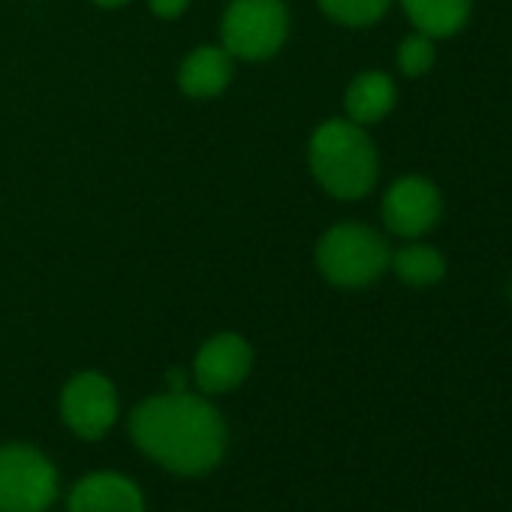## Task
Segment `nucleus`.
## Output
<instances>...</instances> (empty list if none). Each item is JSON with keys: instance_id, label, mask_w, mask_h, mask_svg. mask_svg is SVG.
<instances>
[{"instance_id": "obj_2", "label": "nucleus", "mask_w": 512, "mask_h": 512, "mask_svg": "<svg viewBox=\"0 0 512 512\" xmlns=\"http://www.w3.org/2000/svg\"><path fill=\"white\" fill-rule=\"evenodd\" d=\"M311 172L335 199H362L377 181V148L362 124L332 118L311 136Z\"/></svg>"}, {"instance_id": "obj_3", "label": "nucleus", "mask_w": 512, "mask_h": 512, "mask_svg": "<svg viewBox=\"0 0 512 512\" xmlns=\"http://www.w3.org/2000/svg\"><path fill=\"white\" fill-rule=\"evenodd\" d=\"M386 238L365 223H338L317 244V269L335 287H368L389 269Z\"/></svg>"}, {"instance_id": "obj_8", "label": "nucleus", "mask_w": 512, "mask_h": 512, "mask_svg": "<svg viewBox=\"0 0 512 512\" xmlns=\"http://www.w3.org/2000/svg\"><path fill=\"white\" fill-rule=\"evenodd\" d=\"M250 371V347L238 335H214L196 356L193 377L202 392H229Z\"/></svg>"}, {"instance_id": "obj_7", "label": "nucleus", "mask_w": 512, "mask_h": 512, "mask_svg": "<svg viewBox=\"0 0 512 512\" xmlns=\"http://www.w3.org/2000/svg\"><path fill=\"white\" fill-rule=\"evenodd\" d=\"M61 410L67 425L85 437V440H97L103 437L115 416H118V398H115V386L103 377V374H79L67 383L64 398H61Z\"/></svg>"}, {"instance_id": "obj_15", "label": "nucleus", "mask_w": 512, "mask_h": 512, "mask_svg": "<svg viewBox=\"0 0 512 512\" xmlns=\"http://www.w3.org/2000/svg\"><path fill=\"white\" fill-rule=\"evenodd\" d=\"M398 67L404 76L416 79L425 76L434 67V43L425 34H413L398 46Z\"/></svg>"}, {"instance_id": "obj_19", "label": "nucleus", "mask_w": 512, "mask_h": 512, "mask_svg": "<svg viewBox=\"0 0 512 512\" xmlns=\"http://www.w3.org/2000/svg\"><path fill=\"white\" fill-rule=\"evenodd\" d=\"M509 299H512V284H509Z\"/></svg>"}, {"instance_id": "obj_6", "label": "nucleus", "mask_w": 512, "mask_h": 512, "mask_svg": "<svg viewBox=\"0 0 512 512\" xmlns=\"http://www.w3.org/2000/svg\"><path fill=\"white\" fill-rule=\"evenodd\" d=\"M440 211V190L422 175L398 178L383 196V223L401 238H419L431 232L440 220Z\"/></svg>"}, {"instance_id": "obj_14", "label": "nucleus", "mask_w": 512, "mask_h": 512, "mask_svg": "<svg viewBox=\"0 0 512 512\" xmlns=\"http://www.w3.org/2000/svg\"><path fill=\"white\" fill-rule=\"evenodd\" d=\"M323 7V13L341 25H350V28H365V25H374L377 19L386 16L392 0H317Z\"/></svg>"}, {"instance_id": "obj_9", "label": "nucleus", "mask_w": 512, "mask_h": 512, "mask_svg": "<svg viewBox=\"0 0 512 512\" xmlns=\"http://www.w3.org/2000/svg\"><path fill=\"white\" fill-rule=\"evenodd\" d=\"M139 488L115 473H91L70 494V512H142Z\"/></svg>"}, {"instance_id": "obj_10", "label": "nucleus", "mask_w": 512, "mask_h": 512, "mask_svg": "<svg viewBox=\"0 0 512 512\" xmlns=\"http://www.w3.org/2000/svg\"><path fill=\"white\" fill-rule=\"evenodd\" d=\"M232 79V55L223 46H199L193 49L178 73V85L193 100L217 97Z\"/></svg>"}, {"instance_id": "obj_13", "label": "nucleus", "mask_w": 512, "mask_h": 512, "mask_svg": "<svg viewBox=\"0 0 512 512\" xmlns=\"http://www.w3.org/2000/svg\"><path fill=\"white\" fill-rule=\"evenodd\" d=\"M389 266L410 287H431V284H437L446 275L443 253L428 247V244H407V247H401L389 260Z\"/></svg>"}, {"instance_id": "obj_16", "label": "nucleus", "mask_w": 512, "mask_h": 512, "mask_svg": "<svg viewBox=\"0 0 512 512\" xmlns=\"http://www.w3.org/2000/svg\"><path fill=\"white\" fill-rule=\"evenodd\" d=\"M148 4H151L154 16H160V19H178L187 10L190 0H148Z\"/></svg>"}, {"instance_id": "obj_11", "label": "nucleus", "mask_w": 512, "mask_h": 512, "mask_svg": "<svg viewBox=\"0 0 512 512\" xmlns=\"http://www.w3.org/2000/svg\"><path fill=\"white\" fill-rule=\"evenodd\" d=\"M347 118L356 124H377L380 118H386L395 106V82L380 73V70H368L359 73L350 88H347Z\"/></svg>"}, {"instance_id": "obj_5", "label": "nucleus", "mask_w": 512, "mask_h": 512, "mask_svg": "<svg viewBox=\"0 0 512 512\" xmlns=\"http://www.w3.org/2000/svg\"><path fill=\"white\" fill-rule=\"evenodd\" d=\"M58 491L55 467L31 446L0 449V512H43Z\"/></svg>"}, {"instance_id": "obj_18", "label": "nucleus", "mask_w": 512, "mask_h": 512, "mask_svg": "<svg viewBox=\"0 0 512 512\" xmlns=\"http://www.w3.org/2000/svg\"><path fill=\"white\" fill-rule=\"evenodd\" d=\"M94 4H100V7H106V10H115V7L130 4V0H94Z\"/></svg>"}, {"instance_id": "obj_4", "label": "nucleus", "mask_w": 512, "mask_h": 512, "mask_svg": "<svg viewBox=\"0 0 512 512\" xmlns=\"http://www.w3.org/2000/svg\"><path fill=\"white\" fill-rule=\"evenodd\" d=\"M290 16L284 0H232L223 13L220 37L232 58L266 61L287 40Z\"/></svg>"}, {"instance_id": "obj_12", "label": "nucleus", "mask_w": 512, "mask_h": 512, "mask_svg": "<svg viewBox=\"0 0 512 512\" xmlns=\"http://www.w3.org/2000/svg\"><path fill=\"white\" fill-rule=\"evenodd\" d=\"M413 28L431 40L458 34L470 19V0H401Z\"/></svg>"}, {"instance_id": "obj_17", "label": "nucleus", "mask_w": 512, "mask_h": 512, "mask_svg": "<svg viewBox=\"0 0 512 512\" xmlns=\"http://www.w3.org/2000/svg\"><path fill=\"white\" fill-rule=\"evenodd\" d=\"M169 386H172V392H184V374L181 371H169Z\"/></svg>"}, {"instance_id": "obj_1", "label": "nucleus", "mask_w": 512, "mask_h": 512, "mask_svg": "<svg viewBox=\"0 0 512 512\" xmlns=\"http://www.w3.org/2000/svg\"><path fill=\"white\" fill-rule=\"evenodd\" d=\"M130 431L142 452L175 473L211 470L226 443L220 413L187 389L139 404L130 416Z\"/></svg>"}]
</instances>
